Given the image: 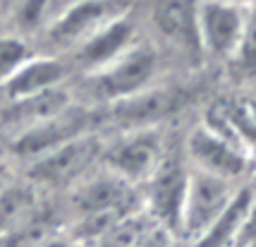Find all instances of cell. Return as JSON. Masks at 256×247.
Returning <instances> with one entry per match:
<instances>
[{"label": "cell", "mask_w": 256, "mask_h": 247, "mask_svg": "<svg viewBox=\"0 0 256 247\" xmlns=\"http://www.w3.org/2000/svg\"><path fill=\"white\" fill-rule=\"evenodd\" d=\"M158 68H160V56L156 46L148 41H136L122 56H118L106 68L96 70L86 77L91 91L100 101L112 103L156 84Z\"/></svg>", "instance_id": "1"}, {"label": "cell", "mask_w": 256, "mask_h": 247, "mask_svg": "<svg viewBox=\"0 0 256 247\" xmlns=\"http://www.w3.org/2000/svg\"><path fill=\"white\" fill-rule=\"evenodd\" d=\"M130 10H132V0H82L58 12L44 29L41 39L48 53L62 56L74 51L79 44H84L100 27H106L115 17Z\"/></svg>", "instance_id": "2"}, {"label": "cell", "mask_w": 256, "mask_h": 247, "mask_svg": "<svg viewBox=\"0 0 256 247\" xmlns=\"http://www.w3.org/2000/svg\"><path fill=\"white\" fill-rule=\"evenodd\" d=\"M190 161L184 156L166 154L158 161L154 173L142 182V209L154 223L163 225L178 237L182 204L187 194Z\"/></svg>", "instance_id": "3"}, {"label": "cell", "mask_w": 256, "mask_h": 247, "mask_svg": "<svg viewBox=\"0 0 256 247\" xmlns=\"http://www.w3.org/2000/svg\"><path fill=\"white\" fill-rule=\"evenodd\" d=\"M234 194H237L234 180L220 178V175H213V173L190 166V180H187V194H184V204H182L178 237L187 240L192 245L228 209Z\"/></svg>", "instance_id": "4"}, {"label": "cell", "mask_w": 256, "mask_h": 247, "mask_svg": "<svg viewBox=\"0 0 256 247\" xmlns=\"http://www.w3.org/2000/svg\"><path fill=\"white\" fill-rule=\"evenodd\" d=\"M163 156H166V142L160 127L124 130L110 144H103L100 166H106L115 175L139 187L154 173Z\"/></svg>", "instance_id": "5"}, {"label": "cell", "mask_w": 256, "mask_h": 247, "mask_svg": "<svg viewBox=\"0 0 256 247\" xmlns=\"http://www.w3.org/2000/svg\"><path fill=\"white\" fill-rule=\"evenodd\" d=\"M100 151H103V144L98 137L94 132H84L65 144L56 146L44 156L29 161L26 163L29 178L38 185H50V187L74 185L89 170H94L96 161H100Z\"/></svg>", "instance_id": "6"}, {"label": "cell", "mask_w": 256, "mask_h": 247, "mask_svg": "<svg viewBox=\"0 0 256 247\" xmlns=\"http://www.w3.org/2000/svg\"><path fill=\"white\" fill-rule=\"evenodd\" d=\"M246 10L249 8L230 0H199L196 32L201 56L230 63L244 32Z\"/></svg>", "instance_id": "7"}, {"label": "cell", "mask_w": 256, "mask_h": 247, "mask_svg": "<svg viewBox=\"0 0 256 247\" xmlns=\"http://www.w3.org/2000/svg\"><path fill=\"white\" fill-rule=\"evenodd\" d=\"M134 190L136 185L100 166L72 185V209L77 218L103 211H132L142 206V197Z\"/></svg>", "instance_id": "8"}, {"label": "cell", "mask_w": 256, "mask_h": 247, "mask_svg": "<svg viewBox=\"0 0 256 247\" xmlns=\"http://www.w3.org/2000/svg\"><path fill=\"white\" fill-rule=\"evenodd\" d=\"M184 101V91L170 84H151L146 89L136 91L132 96H124L120 101L108 103L112 125L124 130H144V127H160V123L170 118Z\"/></svg>", "instance_id": "9"}, {"label": "cell", "mask_w": 256, "mask_h": 247, "mask_svg": "<svg viewBox=\"0 0 256 247\" xmlns=\"http://www.w3.org/2000/svg\"><path fill=\"white\" fill-rule=\"evenodd\" d=\"M184 151H187L184 158L190 161L192 168L206 170V173L234 180V182L252 168V158L242 149H237L232 142H228L225 137L213 132L204 123L196 125L190 132Z\"/></svg>", "instance_id": "10"}, {"label": "cell", "mask_w": 256, "mask_h": 247, "mask_svg": "<svg viewBox=\"0 0 256 247\" xmlns=\"http://www.w3.org/2000/svg\"><path fill=\"white\" fill-rule=\"evenodd\" d=\"M199 0H154L148 20L158 39H163L182 58H199V32H196Z\"/></svg>", "instance_id": "11"}, {"label": "cell", "mask_w": 256, "mask_h": 247, "mask_svg": "<svg viewBox=\"0 0 256 247\" xmlns=\"http://www.w3.org/2000/svg\"><path fill=\"white\" fill-rule=\"evenodd\" d=\"M89 125V115L72 106V108H67L65 113H60L56 118H48L44 123L32 125L22 132H17L14 139H12V151L29 163L34 158L53 151L56 146L65 144V142L84 135V132H91Z\"/></svg>", "instance_id": "12"}, {"label": "cell", "mask_w": 256, "mask_h": 247, "mask_svg": "<svg viewBox=\"0 0 256 247\" xmlns=\"http://www.w3.org/2000/svg\"><path fill=\"white\" fill-rule=\"evenodd\" d=\"M136 24L132 20V10L115 17L112 22L100 27L94 36L84 44H79L74 51H70V65L82 70L84 75H91L96 70L106 68L118 56H122L132 44H136Z\"/></svg>", "instance_id": "13"}, {"label": "cell", "mask_w": 256, "mask_h": 247, "mask_svg": "<svg viewBox=\"0 0 256 247\" xmlns=\"http://www.w3.org/2000/svg\"><path fill=\"white\" fill-rule=\"evenodd\" d=\"M72 72L70 60L56 53H34L8 82L0 84V91L8 101H17L32 94H41L53 87H62Z\"/></svg>", "instance_id": "14"}, {"label": "cell", "mask_w": 256, "mask_h": 247, "mask_svg": "<svg viewBox=\"0 0 256 247\" xmlns=\"http://www.w3.org/2000/svg\"><path fill=\"white\" fill-rule=\"evenodd\" d=\"M67 108H72V94L62 84V87H53V89L24 96L17 101H8V108L2 111V123L17 135L32 125H38L48 118L65 113Z\"/></svg>", "instance_id": "15"}, {"label": "cell", "mask_w": 256, "mask_h": 247, "mask_svg": "<svg viewBox=\"0 0 256 247\" xmlns=\"http://www.w3.org/2000/svg\"><path fill=\"white\" fill-rule=\"evenodd\" d=\"M252 197H254L252 187H237V194L228 204V209L213 221L204 235L192 242V247H232L246 216V209L252 204Z\"/></svg>", "instance_id": "16"}, {"label": "cell", "mask_w": 256, "mask_h": 247, "mask_svg": "<svg viewBox=\"0 0 256 247\" xmlns=\"http://www.w3.org/2000/svg\"><path fill=\"white\" fill-rule=\"evenodd\" d=\"M10 20V34L22 39L41 36L53 20V0H10L5 5Z\"/></svg>", "instance_id": "17"}, {"label": "cell", "mask_w": 256, "mask_h": 247, "mask_svg": "<svg viewBox=\"0 0 256 247\" xmlns=\"http://www.w3.org/2000/svg\"><path fill=\"white\" fill-rule=\"evenodd\" d=\"M151 223L154 221L146 216L144 209H136V211H130L120 221L108 225L103 233H98L96 237H91V240L82 242V245L84 247H132Z\"/></svg>", "instance_id": "18"}, {"label": "cell", "mask_w": 256, "mask_h": 247, "mask_svg": "<svg viewBox=\"0 0 256 247\" xmlns=\"http://www.w3.org/2000/svg\"><path fill=\"white\" fill-rule=\"evenodd\" d=\"M32 56L34 48L29 39H22L17 34L0 36V84L8 82Z\"/></svg>", "instance_id": "19"}, {"label": "cell", "mask_w": 256, "mask_h": 247, "mask_svg": "<svg viewBox=\"0 0 256 247\" xmlns=\"http://www.w3.org/2000/svg\"><path fill=\"white\" fill-rule=\"evenodd\" d=\"M32 206V192L12 182L0 192V235L12 230V225L22 218V213Z\"/></svg>", "instance_id": "20"}, {"label": "cell", "mask_w": 256, "mask_h": 247, "mask_svg": "<svg viewBox=\"0 0 256 247\" xmlns=\"http://www.w3.org/2000/svg\"><path fill=\"white\" fill-rule=\"evenodd\" d=\"M230 63L244 77H256V5H252L246 10L244 32H242L240 46H237V51H234Z\"/></svg>", "instance_id": "21"}, {"label": "cell", "mask_w": 256, "mask_h": 247, "mask_svg": "<svg viewBox=\"0 0 256 247\" xmlns=\"http://www.w3.org/2000/svg\"><path fill=\"white\" fill-rule=\"evenodd\" d=\"M175 240H178V237L172 235L170 230H166L163 225L151 223L144 233L139 235V240H136L132 247H172Z\"/></svg>", "instance_id": "22"}, {"label": "cell", "mask_w": 256, "mask_h": 247, "mask_svg": "<svg viewBox=\"0 0 256 247\" xmlns=\"http://www.w3.org/2000/svg\"><path fill=\"white\" fill-rule=\"evenodd\" d=\"M38 247H84V245L79 240H74L72 235H53L48 240H44Z\"/></svg>", "instance_id": "23"}, {"label": "cell", "mask_w": 256, "mask_h": 247, "mask_svg": "<svg viewBox=\"0 0 256 247\" xmlns=\"http://www.w3.org/2000/svg\"><path fill=\"white\" fill-rule=\"evenodd\" d=\"M10 180L12 178H10V170H8V166H2V163H0V192L10 185Z\"/></svg>", "instance_id": "24"}, {"label": "cell", "mask_w": 256, "mask_h": 247, "mask_svg": "<svg viewBox=\"0 0 256 247\" xmlns=\"http://www.w3.org/2000/svg\"><path fill=\"white\" fill-rule=\"evenodd\" d=\"M74 3H82V0H53V17H56L62 8H67V5H74Z\"/></svg>", "instance_id": "25"}, {"label": "cell", "mask_w": 256, "mask_h": 247, "mask_svg": "<svg viewBox=\"0 0 256 247\" xmlns=\"http://www.w3.org/2000/svg\"><path fill=\"white\" fill-rule=\"evenodd\" d=\"M230 3H237V5H244V8H252V5H256V0H230Z\"/></svg>", "instance_id": "26"}, {"label": "cell", "mask_w": 256, "mask_h": 247, "mask_svg": "<svg viewBox=\"0 0 256 247\" xmlns=\"http://www.w3.org/2000/svg\"><path fill=\"white\" fill-rule=\"evenodd\" d=\"M8 3H10V0H0V5H2V8H5V5H8Z\"/></svg>", "instance_id": "27"}]
</instances>
